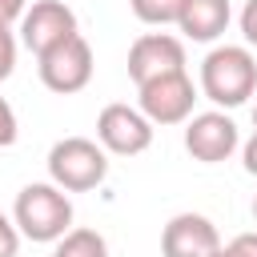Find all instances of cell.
Segmentation results:
<instances>
[{
    "label": "cell",
    "mask_w": 257,
    "mask_h": 257,
    "mask_svg": "<svg viewBox=\"0 0 257 257\" xmlns=\"http://www.w3.org/2000/svg\"><path fill=\"white\" fill-rule=\"evenodd\" d=\"M12 225L20 237L40 241V245H56L68 229H72V201L64 189H56L52 181H32L16 193L12 205Z\"/></svg>",
    "instance_id": "6da1fadb"
},
{
    "label": "cell",
    "mask_w": 257,
    "mask_h": 257,
    "mask_svg": "<svg viewBox=\"0 0 257 257\" xmlns=\"http://www.w3.org/2000/svg\"><path fill=\"white\" fill-rule=\"evenodd\" d=\"M201 92L221 104L237 108L257 92V60L245 44H217L201 60Z\"/></svg>",
    "instance_id": "7a4b0ae2"
},
{
    "label": "cell",
    "mask_w": 257,
    "mask_h": 257,
    "mask_svg": "<svg viewBox=\"0 0 257 257\" xmlns=\"http://www.w3.org/2000/svg\"><path fill=\"white\" fill-rule=\"evenodd\" d=\"M108 177V153L88 137H64L48 149V181L64 193H88Z\"/></svg>",
    "instance_id": "3957f363"
},
{
    "label": "cell",
    "mask_w": 257,
    "mask_h": 257,
    "mask_svg": "<svg viewBox=\"0 0 257 257\" xmlns=\"http://www.w3.org/2000/svg\"><path fill=\"white\" fill-rule=\"evenodd\" d=\"M36 68H40V80H44L48 92L72 96V92H80V88L92 80V48H88V40L76 32V36H68L64 44L48 48L44 56H36Z\"/></svg>",
    "instance_id": "277c9868"
},
{
    "label": "cell",
    "mask_w": 257,
    "mask_h": 257,
    "mask_svg": "<svg viewBox=\"0 0 257 257\" xmlns=\"http://www.w3.org/2000/svg\"><path fill=\"white\" fill-rule=\"evenodd\" d=\"M141 96V112H145V120L157 128V124H185L189 116H193V104H197V88H193V80H189V72H169V76H157V80H149V84H141L137 88Z\"/></svg>",
    "instance_id": "5b68a950"
},
{
    "label": "cell",
    "mask_w": 257,
    "mask_h": 257,
    "mask_svg": "<svg viewBox=\"0 0 257 257\" xmlns=\"http://www.w3.org/2000/svg\"><path fill=\"white\" fill-rule=\"evenodd\" d=\"M76 12L64 0H36L32 8H24L20 16V44L32 56H44L48 48L64 44L68 36H76Z\"/></svg>",
    "instance_id": "8992f818"
},
{
    "label": "cell",
    "mask_w": 257,
    "mask_h": 257,
    "mask_svg": "<svg viewBox=\"0 0 257 257\" xmlns=\"http://www.w3.org/2000/svg\"><path fill=\"white\" fill-rule=\"evenodd\" d=\"M96 145L112 157H137L153 145V124L133 104H104L96 116Z\"/></svg>",
    "instance_id": "52a82bcc"
},
{
    "label": "cell",
    "mask_w": 257,
    "mask_h": 257,
    "mask_svg": "<svg viewBox=\"0 0 257 257\" xmlns=\"http://www.w3.org/2000/svg\"><path fill=\"white\" fill-rule=\"evenodd\" d=\"M241 145V133L233 124V116H225L221 108L213 112H197L185 120V149L193 153V161L201 165H221L237 153Z\"/></svg>",
    "instance_id": "ba28073f"
},
{
    "label": "cell",
    "mask_w": 257,
    "mask_h": 257,
    "mask_svg": "<svg viewBox=\"0 0 257 257\" xmlns=\"http://www.w3.org/2000/svg\"><path fill=\"white\" fill-rule=\"evenodd\" d=\"M169 72H185V44L169 32H145L133 40L128 48V76L133 84H149L157 76H169Z\"/></svg>",
    "instance_id": "9c48e42d"
},
{
    "label": "cell",
    "mask_w": 257,
    "mask_h": 257,
    "mask_svg": "<svg viewBox=\"0 0 257 257\" xmlns=\"http://www.w3.org/2000/svg\"><path fill=\"white\" fill-rule=\"evenodd\" d=\"M221 249V233L205 213H177L161 229V257H213Z\"/></svg>",
    "instance_id": "30bf717a"
},
{
    "label": "cell",
    "mask_w": 257,
    "mask_h": 257,
    "mask_svg": "<svg viewBox=\"0 0 257 257\" xmlns=\"http://www.w3.org/2000/svg\"><path fill=\"white\" fill-rule=\"evenodd\" d=\"M229 20H233L229 0H185V8H181V16H177V28H181L189 40L209 44V40H217V36L229 28Z\"/></svg>",
    "instance_id": "8fae6325"
},
{
    "label": "cell",
    "mask_w": 257,
    "mask_h": 257,
    "mask_svg": "<svg viewBox=\"0 0 257 257\" xmlns=\"http://www.w3.org/2000/svg\"><path fill=\"white\" fill-rule=\"evenodd\" d=\"M52 257H108V241L96 229H68L52 245Z\"/></svg>",
    "instance_id": "7c38bea8"
},
{
    "label": "cell",
    "mask_w": 257,
    "mask_h": 257,
    "mask_svg": "<svg viewBox=\"0 0 257 257\" xmlns=\"http://www.w3.org/2000/svg\"><path fill=\"white\" fill-rule=\"evenodd\" d=\"M128 8H133V16L141 24H157L161 28V24H177L185 0H128Z\"/></svg>",
    "instance_id": "4fadbf2b"
},
{
    "label": "cell",
    "mask_w": 257,
    "mask_h": 257,
    "mask_svg": "<svg viewBox=\"0 0 257 257\" xmlns=\"http://www.w3.org/2000/svg\"><path fill=\"white\" fill-rule=\"evenodd\" d=\"M16 68V36L12 28H0V80H8Z\"/></svg>",
    "instance_id": "5bb4252c"
},
{
    "label": "cell",
    "mask_w": 257,
    "mask_h": 257,
    "mask_svg": "<svg viewBox=\"0 0 257 257\" xmlns=\"http://www.w3.org/2000/svg\"><path fill=\"white\" fill-rule=\"evenodd\" d=\"M237 24H241V36H245V48H257V0H245Z\"/></svg>",
    "instance_id": "9a60e30c"
},
{
    "label": "cell",
    "mask_w": 257,
    "mask_h": 257,
    "mask_svg": "<svg viewBox=\"0 0 257 257\" xmlns=\"http://www.w3.org/2000/svg\"><path fill=\"white\" fill-rule=\"evenodd\" d=\"M16 112H12V104L0 96V149H8V145H16Z\"/></svg>",
    "instance_id": "2e32d148"
},
{
    "label": "cell",
    "mask_w": 257,
    "mask_h": 257,
    "mask_svg": "<svg viewBox=\"0 0 257 257\" xmlns=\"http://www.w3.org/2000/svg\"><path fill=\"white\" fill-rule=\"evenodd\" d=\"M20 253V233L12 225V217L0 213V257H16Z\"/></svg>",
    "instance_id": "e0dca14e"
},
{
    "label": "cell",
    "mask_w": 257,
    "mask_h": 257,
    "mask_svg": "<svg viewBox=\"0 0 257 257\" xmlns=\"http://www.w3.org/2000/svg\"><path fill=\"white\" fill-rule=\"evenodd\" d=\"M221 249H225V257H257V233H237Z\"/></svg>",
    "instance_id": "ac0fdd59"
},
{
    "label": "cell",
    "mask_w": 257,
    "mask_h": 257,
    "mask_svg": "<svg viewBox=\"0 0 257 257\" xmlns=\"http://www.w3.org/2000/svg\"><path fill=\"white\" fill-rule=\"evenodd\" d=\"M24 8H28V0H0V28H12V24H20Z\"/></svg>",
    "instance_id": "d6986e66"
},
{
    "label": "cell",
    "mask_w": 257,
    "mask_h": 257,
    "mask_svg": "<svg viewBox=\"0 0 257 257\" xmlns=\"http://www.w3.org/2000/svg\"><path fill=\"white\" fill-rule=\"evenodd\" d=\"M241 165H245L249 177H257V128H253V137L241 145Z\"/></svg>",
    "instance_id": "ffe728a7"
},
{
    "label": "cell",
    "mask_w": 257,
    "mask_h": 257,
    "mask_svg": "<svg viewBox=\"0 0 257 257\" xmlns=\"http://www.w3.org/2000/svg\"><path fill=\"white\" fill-rule=\"evenodd\" d=\"M253 128H257V104H253Z\"/></svg>",
    "instance_id": "44dd1931"
},
{
    "label": "cell",
    "mask_w": 257,
    "mask_h": 257,
    "mask_svg": "<svg viewBox=\"0 0 257 257\" xmlns=\"http://www.w3.org/2000/svg\"><path fill=\"white\" fill-rule=\"evenodd\" d=\"M253 221H257V197H253Z\"/></svg>",
    "instance_id": "7402d4cb"
},
{
    "label": "cell",
    "mask_w": 257,
    "mask_h": 257,
    "mask_svg": "<svg viewBox=\"0 0 257 257\" xmlns=\"http://www.w3.org/2000/svg\"><path fill=\"white\" fill-rule=\"evenodd\" d=\"M213 257H225V249H217V253H213Z\"/></svg>",
    "instance_id": "603a6c76"
}]
</instances>
